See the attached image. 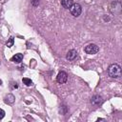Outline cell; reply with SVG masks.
<instances>
[{"label": "cell", "instance_id": "7a4b0ae2", "mask_svg": "<svg viewBox=\"0 0 122 122\" xmlns=\"http://www.w3.org/2000/svg\"><path fill=\"white\" fill-rule=\"evenodd\" d=\"M70 12L71 13L72 16L78 17V16L81 14V12H82V8H81L80 4H78V3H75V4H74V3H73L72 6L70 8Z\"/></svg>", "mask_w": 122, "mask_h": 122}, {"label": "cell", "instance_id": "6da1fadb", "mask_svg": "<svg viewBox=\"0 0 122 122\" xmlns=\"http://www.w3.org/2000/svg\"><path fill=\"white\" fill-rule=\"evenodd\" d=\"M108 73L112 78H119L121 76V68L118 64H112L108 69Z\"/></svg>", "mask_w": 122, "mask_h": 122}, {"label": "cell", "instance_id": "52a82bcc", "mask_svg": "<svg viewBox=\"0 0 122 122\" xmlns=\"http://www.w3.org/2000/svg\"><path fill=\"white\" fill-rule=\"evenodd\" d=\"M4 100H5V103H7V104H12V103L14 102V100H15V97H14L13 94L9 93V94H7V95L5 96Z\"/></svg>", "mask_w": 122, "mask_h": 122}, {"label": "cell", "instance_id": "277c9868", "mask_svg": "<svg viewBox=\"0 0 122 122\" xmlns=\"http://www.w3.org/2000/svg\"><path fill=\"white\" fill-rule=\"evenodd\" d=\"M67 80H68V74L65 71H60L56 76V81L59 84H64L67 82Z\"/></svg>", "mask_w": 122, "mask_h": 122}, {"label": "cell", "instance_id": "30bf717a", "mask_svg": "<svg viewBox=\"0 0 122 122\" xmlns=\"http://www.w3.org/2000/svg\"><path fill=\"white\" fill-rule=\"evenodd\" d=\"M22 81H23V83H24L26 86H31V85H32V81H31L30 78L24 77V78L22 79Z\"/></svg>", "mask_w": 122, "mask_h": 122}, {"label": "cell", "instance_id": "3957f363", "mask_svg": "<svg viewBox=\"0 0 122 122\" xmlns=\"http://www.w3.org/2000/svg\"><path fill=\"white\" fill-rule=\"evenodd\" d=\"M84 51H85V52L88 53V54H95L96 52H98L99 48H98L97 45H95V44H93V43H91V44L87 45V46L84 48Z\"/></svg>", "mask_w": 122, "mask_h": 122}, {"label": "cell", "instance_id": "7c38bea8", "mask_svg": "<svg viewBox=\"0 0 122 122\" xmlns=\"http://www.w3.org/2000/svg\"><path fill=\"white\" fill-rule=\"evenodd\" d=\"M4 116H5V111L0 109V119H2Z\"/></svg>", "mask_w": 122, "mask_h": 122}, {"label": "cell", "instance_id": "9c48e42d", "mask_svg": "<svg viewBox=\"0 0 122 122\" xmlns=\"http://www.w3.org/2000/svg\"><path fill=\"white\" fill-rule=\"evenodd\" d=\"M23 59V54L22 53H15L12 57H11V61L15 62V63H20Z\"/></svg>", "mask_w": 122, "mask_h": 122}, {"label": "cell", "instance_id": "ba28073f", "mask_svg": "<svg viewBox=\"0 0 122 122\" xmlns=\"http://www.w3.org/2000/svg\"><path fill=\"white\" fill-rule=\"evenodd\" d=\"M73 4V0H61V5L65 9H70Z\"/></svg>", "mask_w": 122, "mask_h": 122}, {"label": "cell", "instance_id": "4fadbf2b", "mask_svg": "<svg viewBox=\"0 0 122 122\" xmlns=\"http://www.w3.org/2000/svg\"><path fill=\"white\" fill-rule=\"evenodd\" d=\"M0 85H2V80L0 79Z\"/></svg>", "mask_w": 122, "mask_h": 122}, {"label": "cell", "instance_id": "8fae6325", "mask_svg": "<svg viewBox=\"0 0 122 122\" xmlns=\"http://www.w3.org/2000/svg\"><path fill=\"white\" fill-rule=\"evenodd\" d=\"M13 43H14V38L11 36V37H10V38H9V40L7 41L6 45H7V47H8V48H10L11 46H13Z\"/></svg>", "mask_w": 122, "mask_h": 122}, {"label": "cell", "instance_id": "5b68a950", "mask_svg": "<svg viewBox=\"0 0 122 122\" xmlns=\"http://www.w3.org/2000/svg\"><path fill=\"white\" fill-rule=\"evenodd\" d=\"M76 55H77V51H76L75 50H71V51H69L67 52L66 58H67V60L71 61V60H73V59L76 57Z\"/></svg>", "mask_w": 122, "mask_h": 122}, {"label": "cell", "instance_id": "8992f818", "mask_svg": "<svg viewBox=\"0 0 122 122\" xmlns=\"http://www.w3.org/2000/svg\"><path fill=\"white\" fill-rule=\"evenodd\" d=\"M102 101H103V100H102V97H101L100 95H94V96H92V99H91V103H92V105H94V106H97V105L101 104Z\"/></svg>", "mask_w": 122, "mask_h": 122}]
</instances>
